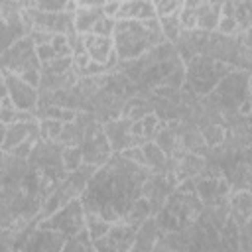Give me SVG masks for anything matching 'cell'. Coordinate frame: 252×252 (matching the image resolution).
<instances>
[{"label": "cell", "mask_w": 252, "mask_h": 252, "mask_svg": "<svg viewBox=\"0 0 252 252\" xmlns=\"http://www.w3.org/2000/svg\"><path fill=\"white\" fill-rule=\"evenodd\" d=\"M114 49L120 61H132L142 57L144 53L159 47L167 41L163 35L159 18L152 20H116V28L112 33Z\"/></svg>", "instance_id": "obj_1"}, {"label": "cell", "mask_w": 252, "mask_h": 252, "mask_svg": "<svg viewBox=\"0 0 252 252\" xmlns=\"http://www.w3.org/2000/svg\"><path fill=\"white\" fill-rule=\"evenodd\" d=\"M2 69H8L12 73H20L24 69H41V61L37 57L35 41L32 39V35L20 37L2 51Z\"/></svg>", "instance_id": "obj_2"}, {"label": "cell", "mask_w": 252, "mask_h": 252, "mask_svg": "<svg viewBox=\"0 0 252 252\" xmlns=\"http://www.w3.org/2000/svg\"><path fill=\"white\" fill-rule=\"evenodd\" d=\"M2 93H8L12 102L20 110H37L39 106V91L37 87L26 83L20 75L2 69Z\"/></svg>", "instance_id": "obj_3"}, {"label": "cell", "mask_w": 252, "mask_h": 252, "mask_svg": "<svg viewBox=\"0 0 252 252\" xmlns=\"http://www.w3.org/2000/svg\"><path fill=\"white\" fill-rule=\"evenodd\" d=\"M41 230H59L65 236H73L77 234L81 228H85V211L83 205L77 199H71L67 205H63V209H59L57 213H53L49 217V220L39 224Z\"/></svg>", "instance_id": "obj_4"}, {"label": "cell", "mask_w": 252, "mask_h": 252, "mask_svg": "<svg viewBox=\"0 0 252 252\" xmlns=\"http://www.w3.org/2000/svg\"><path fill=\"white\" fill-rule=\"evenodd\" d=\"M85 51L91 55L94 63L106 65L110 57L116 53L114 49V39L108 35H96V33H85Z\"/></svg>", "instance_id": "obj_5"}, {"label": "cell", "mask_w": 252, "mask_h": 252, "mask_svg": "<svg viewBox=\"0 0 252 252\" xmlns=\"http://www.w3.org/2000/svg\"><path fill=\"white\" fill-rule=\"evenodd\" d=\"M158 18V12L152 4V0H124L120 2V10L116 14V20H152Z\"/></svg>", "instance_id": "obj_6"}, {"label": "cell", "mask_w": 252, "mask_h": 252, "mask_svg": "<svg viewBox=\"0 0 252 252\" xmlns=\"http://www.w3.org/2000/svg\"><path fill=\"white\" fill-rule=\"evenodd\" d=\"M104 16L102 8H93V6H79L75 10V28L79 33H91L94 24Z\"/></svg>", "instance_id": "obj_7"}, {"label": "cell", "mask_w": 252, "mask_h": 252, "mask_svg": "<svg viewBox=\"0 0 252 252\" xmlns=\"http://www.w3.org/2000/svg\"><path fill=\"white\" fill-rule=\"evenodd\" d=\"M222 6H217V4H211L207 2L203 8L197 10V30L201 32H215L219 22H220V16H222Z\"/></svg>", "instance_id": "obj_8"}, {"label": "cell", "mask_w": 252, "mask_h": 252, "mask_svg": "<svg viewBox=\"0 0 252 252\" xmlns=\"http://www.w3.org/2000/svg\"><path fill=\"white\" fill-rule=\"evenodd\" d=\"M142 148H144V154H146V161H148V167H152V169H163L165 165H167V154L156 144V142H146V144H142Z\"/></svg>", "instance_id": "obj_9"}, {"label": "cell", "mask_w": 252, "mask_h": 252, "mask_svg": "<svg viewBox=\"0 0 252 252\" xmlns=\"http://www.w3.org/2000/svg\"><path fill=\"white\" fill-rule=\"evenodd\" d=\"M65 122L57 118H39V136L43 142H59Z\"/></svg>", "instance_id": "obj_10"}, {"label": "cell", "mask_w": 252, "mask_h": 252, "mask_svg": "<svg viewBox=\"0 0 252 252\" xmlns=\"http://www.w3.org/2000/svg\"><path fill=\"white\" fill-rule=\"evenodd\" d=\"M81 163H83V150H81V146H63L61 167L71 173V171H75Z\"/></svg>", "instance_id": "obj_11"}, {"label": "cell", "mask_w": 252, "mask_h": 252, "mask_svg": "<svg viewBox=\"0 0 252 252\" xmlns=\"http://www.w3.org/2000/svg\"><path fill=\"white\" fill-rule=\"evenodd\" d=\"M177 14H173V16H161L159 18V24H161V30H163V35L167 37V41H179V37L183 33V28H181V22H179V16Z\"/></svg>", "instance_id": "obj_12"}, {"label": "cell", "mask_w": 252, "mask_h": 252, "mask_svg": "<svg viewBox=\"0 0 252 252\" xmlns=\"http://www.w3.org/2000/svg\"><path fill=\"white\" fill-rule=\"evenodd\" d=\"M156 12H158V18L161 16H173L181 10L183 6V0H152Z\"/></svg>", "instance_id": "obj_13"}, {"label": "cell", "mask_w": 252, "mask_h": 252, "mask_svg": "<svg viewBox=\"0 0 252 252\" xmlns=\"http://www.w3.org/2000/svg\"><path fill=\"white\" fill-rule=\"evenodd\" d=\"M240 24H238V20L234 18V16H220V22H219V26H217V30L215 32H219V33H222V35H228V37H232V35H236L238 32H240Z\"/></svg>", "instance_id": "obj_14"}, {"label": "cell", "mask_w": 252, "mask_h": 252, "mask_svg": "<svg viewBox=\"0 0 252 252\" xmlns=\"http://www.w3.org/2000/svg\"><path fill=\"white\" fill-rule=\"evenodd\" d=\"M114 28H116V20H114V18H110V16H102V18L94 24V28H93V32H91V33H96V35H108V37H112Z\"/></svg>", "instance_id": "obj_15"}, {"label": "cell", "mask_w": 252, "mask_h": 252, "mask_svg": "<svg viewBox=\"0 0 252 252\" xmlns=\"http://www.w3.org/2000/svg\"><path fill=\"white\" fill-rule=\"evenodd\" d=\"M51 45L55 47V51H57L59 57L73 55V47H71V43H69V35H67V33H55Z\"/></svg>", "instance_id": "obj_16"}, {"label": "cell", "mask_w": 252, "mask_h": 252, "mask_svg": "<svg viewBox=\"0 0 252 252\" xmlns=\"http://www.w3.org/2000/svg\"><path fill=\"white\" fill-rule=\"evenodd\" d=\"M69 0H37L35 8L41 12H65Z\"/></svg>", "instance_id": "obj_17"}, {"label": "cell", "mask_w": 252, "mask_h": 252, "mask_svg": "<svg viewBox=\"0 0 252 252\" xmlns=\"http://www.w3.org/2000/svg\"><path fill=\"white\" fill-rule=\"evenodd\" d=\"M35 49H37V57H39V61H41V67H43L45 63H49V61H53L55 57H59L57 51H55V47H53L51 43L35 45Z\"/></svg>", "instance_id": "obj_18"}, {"label": "cell", "mask_w": 252, "mask_h": 252, "mask_svg": "<svg viewBox=\"0 0 252 252\" xmlns=\"http://www.w3.org/2000/svg\"><path fill=\"white\" fill-rule=\"evenodd\" d=\"M203 138L209 142V144H219L222 140V130L219 126H207L203 130Z\"/></svg>", "instance_id": "obj_19"}, {"label": "cell", "mask_w": 252, "mask_h": 252, "mask_svg": "<svg viewBox=\"0 0 252 252\" xmlns=\"http://www.w3.org/2000/svg\"><path fill=\"white\" fill-rule=\"evenodd\" d=\"M102 10H104V16H110V18L116 20V14H118V10H120V2H116V0H108V2L102 6Z\"/></svg>", "instance_id": "obj_20"}, {"label": "cell", "mask_w": 252, "mask_h": 252, "mask_svg": "<svg viewBox=\"0 0 252 252\" xmlns=\"http://www.w3.org/2000/svg\"><path fill=\"white\" fill-rule=\"evenodd\" d=\"M209 0H183V6L181 8H187V10H199V8H203L205 4H207Z\"/></svg>", "instance_id": "obj_21"}, {"label": "cell", "mask_w": 252, "mask_h": 252, "mask_svg": "<svg viewBox=\"0 0 252 252\" xmlns=\"http://www.w3.org/2000/svg\"><path fill=\"white\" fill-rule=\"evenodd\" d=\"M20 4H22V8H35L37 0H20Z\"/></svg>", "instance_id": "obj_22"}, {"label": "cell", "mask_w": 252, "mask_h": 252, "mask_svg": "<svg viewBox=\"0 0 252 252\" xmlns=\"http://www.w3.org/2000/svg\"><path fill=\"white\" fill-rule=\"evenodd\" d=\"M209 2H211V4H217V6H222L226 0H209Z\"/></svg>", "instance_id": "obj_23"}, {"label": "cell", "mask_w": 252, "mask_h": 252, "mask_svg": "<svg viewBox=\"0 0 252 252\" xmlns=\"http://www.w3.org/2000/svg\"><path fill=\"white\" fill-rule=\"evenodd\" d=\"M116 2H124V0H116Z\"/></svg>", "instance_id": "obj_24"}]
</instances>
